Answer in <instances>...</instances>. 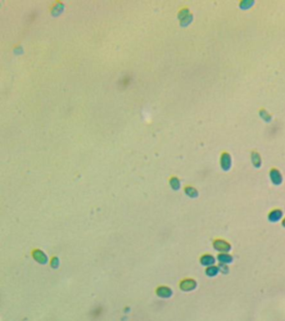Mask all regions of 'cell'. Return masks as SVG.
<instances>
[{
  "instance_id": "1",
  "label": "cell",
  "mask_w": 285,
  "mask_h": 321,
  "mask_svg": "<svg viewBox=\"0 0 285 321\" xmlns=\"http://www.w3.org/2000/svg\"><path fill=\"white\" fill-rule=\"evenodd\" d=\"M212 247L219 253H228L232 249V245L227 240L222 238H216L212 242Z\"/></svg>"
},
{
  "instance_id": "2",
  "label": "cell",
  "mask_w": 285,
  "mask_h": 321,
  "mask_svg": "<svg viewBox=\"0 0 285 321\" xmlns=\"http://www.w3.org/2000/svg\"><path fill=\"white\" fill-rule=\"evenodd\" d=\"M197 287V282L193 278H186L180 283V288L183 291L193 290Z\"/></svg>"
},
{
  "instance_id": "3",
  "label": "cell",
  "mask_w": 285,
  "mask_h": 321,
  "mask_svg": "<svg viewBox=\"0 0 285 321\" xmlns=\"http://www.w3.org/2000/svg\"><path fill=\"white\" fill-rule=\"evenodd\" d=\"M283 213L281 209L274 208L268 213V218L272 223H276V222L283 219Z\"/></svg>"
},
{
  "instance_id": "4",
  "label": "cell",
  "mask_w": 285,
  "mask_h": 321,
  "mask_svg": "<svg viewBox=\"0 0 285 321\" xmlns=\"http://www.w3.org/2000/svg\"><path fill=\"white\" fill-rule=\"evenodd\" d=\"M200 263L201 265H203L205 267H208V266L214 265V264L216 263V258L211 254H205L201 255L200 258Z\"/></svg>"
},
{
  "instance_id": "5",
  "label": "cell",
  "mask_w": 285,
  "mask_h": 321,
  "mask_svg": "<svg viewBox=\"0 0 285 321\" xmlns=\"http://www.w3.org/2000/svg\"><path fill=\"white\" fill-rule=\"evenodd\" d=\"M219 264H228L232 262V256L229 253H219L217 256Z\"/></svg>"
},
{
  "instance_id": "6",
  "label": "cell",
  "mask_w": 285,
  "mask_h": 321,
  "mask_svg": "<svg viewBox=\"0 0 285 321\" xmlns=\"http://www.w3.org/2000/svg\"><path fill=\"white\" fill-rule=\"evenodd\" d=\"M270 178H271L272 182L274 183L275 185L280 184L282 183V180H283L281 173L279 172L278 170L275 169V168H273L270 171Z\"/></svg>"
},
{
  "instance_id": "7",
  "label": "cell",
  "mask_w": 285,
  "mask_h": 321,
  "mask_svg": "<svg viewBox=\"0 0 285 321\" xmlns=\"http://www.w3.org/2000/svg\"><path fill=\"white\" fill-rule=\"evenodd\" d=\"M221 168L227 171L231 166V157L228 153H222L221 156Z\"/></svg>"
},
{
  "instance_id": "8",
  "label": "cell",
  "mask_w": 285,
  "mask_h": 321,
  "mask_svg": "<svg viewBox=\"0 0 285 321\" xmlns=\"http://www.w3.org/2000/svg\"><path fill=\"white\" fill-rule=\"evenodd\" d=\"M205 273L208 275V277H214L219 273V268L218 266L216 265H211V266H208L205 269Z\"/></svg>"
},
{
  "instance_id": "9",
  "label": "cell",
  "mask_w": 285,
  "mask_h": 321,
  "mask_svg": "<svg viewBox=\"0 0 285 321\" xmlns=\"http://www.w3.org/2000/svg\"><path fill=\"white\" fill-rule=\"evenodd\" d=\"M252 162L256 166H260V163H261V159L259 157V155L258 153H253L252 155Z\"/></svg>"
},
{
  "instance_id": "10",
  "label": "cell",
  "mask_w": 285,
  "mask_h": 321,
  "mask_svg": "<svg viewBox=\"0 0 285 321\" xmlns=\"http://www.w3.org/2000/svg\"><path fill=\"white\" fill-rule=\"evenodd\" d=\"M186 193L188 196L194 197V196H197V192L196 191L195 188L191 187V186H187V188H186Z\"/></svg>"
},
{
  "instance_id": "11",
  "label": "cell",
  "mask_w": 285,
  "mask_h": 321,
  "mask_svg": "<svg viewBox=\"0 0 285 321\" xmlns=\"http://www.w3.org/2000/svg\"><path fill=\"white\" fill-rule=\"evenodd\" d=\"M159 290H161V293H160L159 295L164 296V297H167V296H170L171 294V291L167 287H161Z\"/></svg>"
},
{
  "instance_id": "12",
  "label": "cell",
  "mask_w": 285,
  "mask_h": 321,
  "mask_svg": "<svg viewBox=\"0 0 285 321\" xmlns=\"http://www.w3.org/2000/svg\"><path fill=\"white\" fill-rule=\"evenodd\" d=\"M218 268H219V272L221 273V274H228V267L227 266V264H219L218 265Z\"/></svg>"
},
{
  "instance_id": "13",
  "label": "cell",
  "mask_w": 285,
  "mask_h": 321,
  "mask_svg": "<svg viewBox=\"0 0 285 321\" xmlns=\"http://www.w3.org/2000/svg\"><path fill=\"white\" fill-rule=\"evenodd\" d=\"M281 224H282V226L284 227H285V217H283V219H282V221H281Z\"/></svg>"
}]
</instances>
